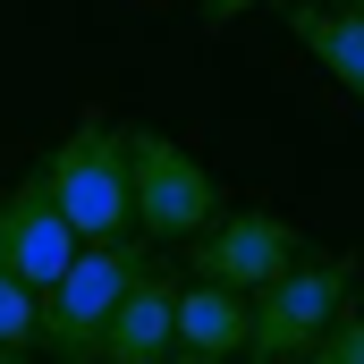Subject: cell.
<instances>
[{
    "label": "cell",
    "instance_id": "obj_7",
    "mask_svg": "<svg viewBox=\"0 0 364 364\" xmlns=\"http://www.w3.org/2000/svg\"><path fill=\"white\" fill-rule=\"evenodd\" d=\"M178 348V272L170 263H144L127 279L110 331H102V364H161Z\"/></svg>",
    "mask_w": 364,
    "mask_h": 364
},
{
    "label": "cell",
    "instance_id": "obj_6",
    "mask_svg": "<svg viewBox=\"0 0 364 364\" xmlns=\"http://www.w3.org/2000/svg\"><path fill=\"white\" fill-rule=\"evenodd\" d=\"M68 263H77V229L60 220V203H51L43 170H26V178L0 195V272L26 279L34 296H51Z\"/></svg>",
    "mask_w": 364,
    "mask_h": 364
},
{
    "label": "cell",
    "instance_id": "obj_1",
    "mask_svg": "<svg viewBox=\"0 0 364 364\" xmlns=\"http://www.w3.org/2000/svg\"><path fill=\"white\" fill-rule=\"evenodd\" d=\"M43 186L60 203V220L77 229V246H119L136 229V195H127V127H110L102 110H85L60 153L43 161Z\"/></svg>",
    "mask_w": 364,
    "mask_h": 364
},
{
    "label": "cell",
    "instance_id": "obj_3",
    "mask_svg": "<svg viewBox=\"0 0 364 364\" xmlns=\"http://www.w3.org/2000/svg\"><path fill=\"white\" fill-rule=\"evenodd\" d=\"M144 263H153V255H144L136 237H119V246H77V263L60 272V288H51L43 314H34V339L60 364H102V331H110L127 279L144 272Z\"/></svg>",
    "mask_w": 364,
    "mask_h": 364
},
{
    "label": "cell",
    "instance_id": "obj_15",
    "mask_svg": "<svg viewBox=\"0 0 364 364\" xmlns=\"http://www.w3.org/2000/svg\"><path fill=\"white\" fill-rule=\"evenodd\" d=\"M0 364H17V356H0Z\"/></svg>",
    "mask_w": 364,
    "mask_h": 364
},
{
    "label": "cell",
    "instance_id": "obj_2",
    "mask_svg": "<svg viewBox=\"0 0 364 364\" xmlns=\"http://www.w3.org/2000/svg\"><path fill=\"white\" fill-rule=\"evenodd\" d=\"M348 296H356V255H305L288 279L246 296V356L255 364L314 356V339L348 314Z\"/></svg>",
    "mask_w": 364,
    "mask_h": 364
},
{
    "label": "cell",
    "instance_id": "obj_5",
    "mask_svg": "<svg viewBox=\"0 0 364 364\" xmlns=\"http://www.w3.org/2000/svg\"><path fill=\"white\" fill-rule=\"evenodd\" d=\"M195 279L203 288H229V296H263L272 279H288L305 263V237L279 220V212H220L203 237H195Z\"/></svg>",
    "mask_w": 364,
    "mask_h": 364
},
{
    "label": "cell",
    "instance_id": "obj_4",
    "mask_svg": "<svg viewBox=\"0 0 364 364\" xmlns=\"http://www.w3.org/2000/svg\"><path fill=\"white\" fill-rule=\"evenodd\" d=\"M127 195H136V229L144 237H203L220 220V178L161 127H127Z\"/></svg>",
    "mask_w": 364,
    "mask_h": 364
},
{
    "label": "cell",
    "instance_id": "obj_14",
    "mask_svg": "<svg viewBox=\"0 0 364 364\" xmlns=\"http://www.w3.org/2000/svg\"><path fill=\"white\" fill-rule=\"evenodd\" d=\"M339 9H356V17H364V0H339Z\"/></svg>",
    "mask_w": 364,
    "mask_h": 364
},
{
    "label": "cell",
    "instance_id": "obj_8",
    "mask_svg": "<svg viewBox=\"0 0 364 364\" xmlns=\"http://www.w3.org/2000/svg\"><path fill=\"white\" fill-rule=\"evenodd\" d=\"M279 17L305 43V60H322V77L348 102H364V17L356 9H339V0H279Z\"/></svg>",
    "mask_w": 364,
    "mask_h": 364
},
{
    "label": "cell",
    "instance_id": "obj_13",
    "mask_svg": "<svg viewBox=\"0 0 364 364\" xmlns=\"http://www.w3.org/2000/svg\"><path fill=\"white\" fill-rule=\"evenodd\" d=\"M161 364H212V356H178V348H170V356H161Z\"/></svg>",
    "mask_w": 364,
    "mask_h": 364
},
{
    "label": "cell",
    "instance_id": "obj_12",
    "mask_svg": "<svg viewBox=\"0 0 364 364\" xmlns=\"http://www.w3.org/2000/svg\"><path fill=\"white\" fill-rule=\"evenodd\" d=\"M246 9H279V0H203V26H212V34H220V26H237V17H246Z\"/></svg>",
    "mask_w": 364,
    "mask_h": 364
},
{
    "label": "cell",
    "instance_id": "obj_11",
    "mask_svg": "<svg viewBox=\"0 0 364 364\" xmlns=\"http://www.w3.org/2000/svg\"><path fill=\"white\" fill-rule=\"evenodd\" d=\"M305 364H364V314H339L322 339H314V356Z\"/></svg>",
    "mask_w": 364,
    "mask_h": 364
},
{
    "label": "cell",
    "instance_id": "obj_10",
    "mask_svg": "<svg viewBox=\"0 0 364 364\" xmlns=\"http://www.w3.org/2000/svg\"><path fill=\"white\" fill-rule=\"evenodd\" d=\"M34 314H43V296H34L26 279L0 272V356H26V348H34Z\"/></svg>",
    "mask_w": 364,
    "mask_h": 364
},
{
    "label": "cell",
    "instance_id": "obj_9",
    "mask_svg": "<svg viewBox=\"0 0 364 364\" xmlns=\"http://www.w3.org/2000/svg\"><path fill=\"white\" fill-rule=\"evenodd\" d=\"M237 348H246V296L186 279V288H178V356H212V364H229Z\"/></svg>",
    "mask_w": 364,
    "mask_h": 364
}]
</instances>
